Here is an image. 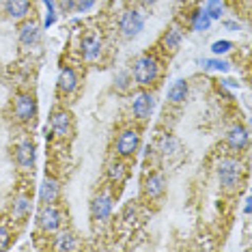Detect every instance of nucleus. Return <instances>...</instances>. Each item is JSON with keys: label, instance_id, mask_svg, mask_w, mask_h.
I'll list each match as a JSON object with an SVG mask.
<instances>
[{"label": "nucleus", "instance_id": "obj_17", "mask_svg": "<svg viewBox=\"0 0 252 252\" xmlns=\"http://www.w3.org/2000/svg\"><path fill=\"white\" fill-rule=\"evenodd\" d=\"M228 145H231L233 149H244L246 145H248V131H246L244 127H233L231 131H228Z\"/></svg>", "mask_w": 252, "mask_h": 252}, {"label": "nucleus", "instance_id": "obj_18", "mask_svg": "<svg viewBox=\"0 0 252 252\" xmlns=\"http://www.w3.org/2000/svg\"><path fill=\"white\" fill-rule=\"evenodd\" d=\"M186 97H188V84L183 82V80H177L173 87L168 89V99L175 101V104H179V101H183Z\"/></svg>", "mask_w": 252, "mask_h": 252}, {"label": "nucleus", "instance_id": "obj_9", "mask_svg": "<svg viewBox=\"0 0 252 252\" xmlns=\"http://www.w3.org/2000/svg\"><path fill=\"white\" fill-rule=\"evenodd\" d=\"M91 214H93L95 220H108L112 214V200L110 196H97L93 203H91Z\"/></svg>", "mask_w": 252, "mask_h": 252}, {"label": "nucleus", "instance_id": "obj_14", "mask_svg": "<svg viewBox=\"0 0 252 252\" xmlns=\"http://www.w3.org/2000/svg\"><path fill=\"white\" fill-rule=\"evenodd\" d=\"M76 87H78V78H76V73H73V69H69V67L61 69V73H59V89L63 91V93H71Z\"/></svg>", "mask_w": 252, "mask_h": 252}, {"label": "nucleus", "instance_id": "obj_23", "mask_svg": "<svg viewBox=\"0 0 252 252\" xmlns=\"http://www.w3.org/2000/svg\"><path fill=\"white\" fill-rule=\"evenodd\" d=\"M222 11H224L222 0H207V9H205V13H207L211 20H220Z\"/></svg>", "mask_w": 252, "mask_h": 252}, {"label": "nucleus", "instance_id": "obj_24", "mask_svg": "<svg viewBox=\"0 0 252 252\" xmlns=\"http://www.w3.org/2000/svg\"><path fill=\"white\" fill-rule=\"evenodd\" d=\"M125 175H127V173H125V166L119 164V162L110 164V168H108V177H110L112 181H117V183H121L125 179Z\"/></svg>", "mask_w": 252, "mask_h": 252}, {"label": "nucleus", "instance_id": "obj_11", "mask_svg": "<svg viewBox=\"0 0 252 252\" xmlns=\"http://www.w3.org/2000/svg\"><path fill=\"white\" fill-rule=\"evenodd\" d=\"M15 159H18L22 168H32V164H35V147H32V142H22L18 151H15Z\"/></svg>", "mask_w": 252, "mask_h": 252}, {"label": "nucleus", "instance_id": "obj_16", "mask_svg": "<svg viewBox=\"0 0 252 252\" xmlns=\"http://www.w3.org/2000/svg\"><path fill=\"white\" fill-rule=\"evenodd\" d=\"M52 129L56 136H67L69 131V114L67 112H54L52 114Z\"/></svg>", "mask_w": 252, "mask_h": 252}, {"label": "nucleus", "instance_id": "obj_36", "mask_svg": "<svg viewBox=\"0 0 252 252\" xmlns=\"http://www.w3.org/2000/svg\"><path fill=\"white\" fill-rule=\"evenodd\" d=\"M145 4H153V2H158V0H142Z\"/></svg>", "mask_w": 252, "mask_h": 252}, {"label": "nucleus", "instance_id": "obj_7", "mask_svg": "<svg viewBox=\"0 0 252 252\" xmlns=\"http://www.w3.org/2000/svg\"><path fill=\"white\" fill-rule=\"evenodd\" d=\"M37 114V104L31 95H20L18 101H15V117L20 121H31Z\"/></svg>", "mask_w": 252, "mask_h": 252}, {"label": "nucleus", "instance_id": "obj_32", "mask_svg": "<svg viewBox=\"0 0 252 252\" xmlns=\"http://www.w3.org/2000/svg\"><path fill=\"white\" fill-rule=\"evenodd\" d=\"M224 87H228V89H239V82H235V80H224Z\"/></svg>", "mask_w": 252, "mask_h": 252}, {"label": "nucleus", "instance_id": "obj_2", "mask_svg": "<svg viewBox=\"0 0 252 252\" xmlns=\"http://www.w3.org/2000/svg\"><path fill=\"white\" fill-rule=\"evenodd\" d=\"M239 177H242V164L235 158H222L220 162H218V179H220V183L226 190L237 186Z\"/></svg>", "mask_w": 252, "mask_h": 252}, {"label": "nucleus", "instance_id": "obj_13", "mask_svg": "<svg viewBox=\"0 0 252 252\" xmlns=\"http://www.w3.org/2000/svg\"><path fill=\"white\" fill-rule=\"evenodd\" d=\"M39 196H41V203L43 205H52L54 200L59 198V181L45 179L43 186H41V192H39Z\"/></svg>", "mask_w": 252, "mask_h": 252}, {"label": "nucleus", "instance_id": "obj_10", "mask_svg": "<svg viewBox=\"0 0 252 252\" xmlns=\"http://www.w3.org/2000/svg\"><path fill=\"white\" fill-rule=\"evenodd\" d=\"M164 190H166V181H164V175L159 173H153L145 183V194L149 198H159Z\"/></svg>", "mask_w": 252, "mask_h": 252}, {"label": "nucleus", "instance_id": "obj_3", "mask_svg": "<svg viewBox=\"0 0 252 252\" xmlns=\"http://www.w3.org/2000/svg\"><path fill=\"white\" fill-rule=\"evenodd\" d=\"M142 28H145V20H142V15L138 13V11H127V13H123L121 31H123V35L127 39H134Z\"/></svg>", "mask_w": 252, "mask_h": 252}, {"label": "nucleus", "instance_id": "obj_31", "mask_svg": "<svg viewBox=\"0 0 252 252\" xmlns=\"http://www.w3.org/2000/svg\"><path fill=\"white\" fill-rule=\"evenodd\" d=\"M9 246V231L7 228H0V250H4Z\"/></svg>", "mask_w": 252, "mask_h": 252}, {"label": "nucleus", "instance_id": "obj_34", "mask_svg": "<svg viewBox=\"0 0 252 252\" xmlns=\"http://www.w3.org/2000/svg\"><path fill=\"white\" fill-rule=\"evenodd\" d=\"M45 7H48V13H54V0H43Z\"/></svg>", "mask_w": 252, "mask_h": 252}, {"label": "nucleus", "instance_id": "obj_1", "mask_svg": "<svg viewBox=\"0 0 252 252\" xmlns=\"http://www.w3.org/2000/svg\"><path fill=\"white\" fill-rule=\"evenodd\" d=\"M158 73H159V65L158 61L153 59V56H140L138 61H136L134 65V80L142 87H149V84H153L158 80Z\"/></svg>", "mask_w": 252, "mask_h": 252}, {"label": "nucleus", "instance_id": "obj_33", "mask_svg": "<svg viewBox=\"0 0 252 252\" xmlns=\"http://www.w3.org/2000/svg\"><path fill=\"white\" fill-rule=\"evenodd\" d=\"M63 9H76V2L73 0H63Z\"/></svg>", "mask_w": 252, "mask_h": 252}, {"label": "nucleus", "instance_id": "obj_6", "mask_svg": "<svg viewBox=\"0 0 252 252\" xmlns=\"http://www.w3.org/2000/svg\"><path fill=\"white\" fill-rule=\"evenodd\" d=\"M39 224L43 231H56L61 226V214L54 205H43V209L39 211Z\"/></svg>", "mask_w": 252, "mask_h": 252}, {"label": "nucleus", "instance_id": "obj_30", "mask_svg": "<svg viewBox=\"0 0 252 252\" xmlns=\"http://www.w3.org/2000/svg\"><path fill=\"white\" fill-rule=\"evenodd\" d=\"M93 4H95V0H78V2H76V9L84 13V11H89L91 7H93Z\"/></svg>", "mask_w": 252, "mask_h": 252}, {"label": "nucleus", "instance_id": "obj_27", "mask_svg": "<svg viewBox=\"0 0 252 252\" xmlns=\"http://www.w3.org/2000/svg\"><path fill=\"white\" fill-rule=\"evenodd\" d=\"M231 48H233V43H231V41H216L214 45H211L214 54H226Z\"/></svg>", "mask_w": 252, "mask_h": 252}, {"label": "nucleus", "instance_id": "obj_29", "mask_svg": "<svg viewBox=\"0 0 252 252\" xmlns=\"http://www.w3.org/2000/svg\"><path fill=\"white\" fill-rule=\"evenodd\" d=\"M117 87L123 89V91L129 87V76H127V73H119V76H117Z\"/></svg>", "mask_w": 252, "mask_h": 252}, {"label": "nucleus", "instance_id": "obj_19", "mask_svg": "<svg viewBox=\"0 0 252 252\" xmlns=\"http://www.w3.org/2000/svg\"><path fill=\"white\" fill-rule=\"evenodd\" d=\"M56 250H76L78 248V242L71 233H63L56 237V244H54Z\"/></svg>", "mask_w": 252, "mask_h": 252}, {"label": "nucleus", "instance_id": "obj_26", "mask_svg": "<svg viewBox=\"0 0 252 252\" xmlns=\"http://www.w3.org/2000/svg\"><path fill=\"white\" fill-rule=\"evenodd\" d=\"M203 65L207 67V69H216V71H228V69H231V65H228V63H224V61H220V59L205 61Z\"/></svg>", "mask_w": 252, "mask_h": 252}, {"label": "nucleus", "instance_id": "obj_21", "mask_svg": "<svg viewBox=\"0 0 252 252\" xmlns=\"http://www.w3.org/2000/svg\"><path fill=\"white\" fill-rule=\"evenodd\" d=\"M177 147H179V142H177L175 136L164 134L162 138H159V151H162V153H175Z\"/></svg>", "mask_w": 252, "mask_h": 252}, {"label": "nucleus", "instance_id": "obj_25", "mask_svg": "<svg viewBox=\"0 0 252 252\" xmlns=\"http://www.w3.org/2000/svg\"><path fill=\"white\" fill-rule=\"evenodd\" d=\"M28 209H31V203H28V198H18L13 203V216L15 218H24L28 214Z\"/></svg>", "mask_w": 252, "mask_h": 252}, {"label": "nucleus", "instance_id": "obj_12", "mask_svg": "<svg viewBox=\"0 0 252 252\" xmlns=\"http://www.w3.org/2000/svg\"><path fill=\"white\" fill-rule=\"evenodd\" d=\"M31 11V0H7V13L13 20H22Z\"/></svg>", "mask_w": 252, "mask_h": 252}, {"label": "nucleus", "instance_id": "obj_8", "mask_svg": "<svg viewBox=\"0 0 252 252\" xmlns=\"http://www.w3.org/2000/svg\"><path fill=\"white\" fill-rule=\"evenodd\" d=\"M131 110H134V114L138 119H147L149 114H151L153 110V95L151 93H138L134 97V101H131Z\"/></svg>", "mask_w": 252, "mask_h": 252}, {"label": "nucleus", "instance_id": "obj_15", "mask_svg": "<svg viewBox=\"0 0 252 252\" xmlns=\"http://www.w3.org/2000/svg\"><path fill=\"white\" fill-rule=\"evenodd\" d=\"M20 41L24 45H35L39 41V26L35 22H28L20 28Z\"/></svg>", "mask_w": 252, "mask_h": 252}, {"label": "nucleus", "instance_id": "obj_35", "mask_svg": "<svg viewBox=\"0 0 252 252\" xmlns=\"http://www.w3.org/2000/svg\"><path fill=\"white\" fill-rule=\"evenodd\" d=\"M224 26L228 31H239V24H235V22H224Z\"/></svg>", "mask_w": 252, "mask_h": 252}, {"label": "nucleus", "instance_id": "obj_5", "mask_svg": "<svg viewBox=\"0 0 252 252\" xmlns=\"http://www.w3.org/2000/svg\"><path fill=\"white\" fill-rule=\"evenodd\" d=\"M99 52H101V37L97 32H87L82 37V56L87 61H95L99 59Z\"/></svg>", "mask_w": 252, "mask_h": 252}, {"label": "nucleus", "instance_id": "obj_28", "mask_svg": "<svg viewBox=\"0 0 252 252\" xmlns=\"http://www.w3.org/2000/svg\"><path fill=\"white\" fill-rule=\"evenodd\" d=\"M123 220H125V222H134V220H136V207H134V203L125 205V209H123Z\"/></svg>", "mask_w": 252, "mask_h": 252}, {"label": "nucleus", "instance_id": "obj_20", "mask_svg": "<svg viewBox=\"0 0 252 252\" xmlns=\"http://www.w3.org/2000/svg\"><path fill=\"white\" fill-rule=\"evenodd\" d=\"M162 43H164V48H168V50H177L181 43V32L177 31V28H168L164 39H162Z\"/></svg>", "mask_w": 252, "mask_h": 252}, {"label": "nucleus", "instance_id": "obj_4", "mask_svg": "<svg viewBox=\"0 0 252 252\" xmlns=\"http://www.w3.org/2000/svg\"><path fill=\"white\" fill-rule=\"evenodd\" d=\"M138 140H140L138 131L136 129H125L123 134L119 136V140H117V153L119 156H131V153L138 149Z\"/></svg>", "mask_w": 252, "mask_h": 252}, {"label": "nucleus", "instance_id": "obj_22", "mask_svg": "<svg viewBox=\"0 0 252 252\" xmlns=\"http://www.w3.org/2000/svg\"><path fill=\"white\" fill-rule=\"evenodd\" d=\"M209 26H211V18L205 11H198V13L194 15V31L203 32V31H209Z\"/></svg>", "mask_w": 252, "mask_h": 252}]
</instances>
